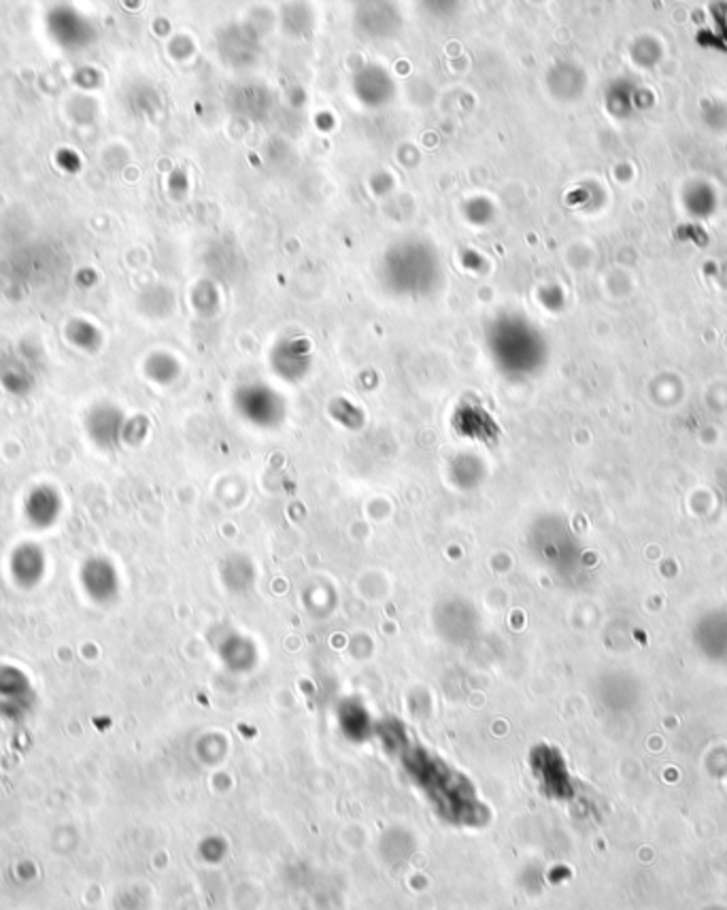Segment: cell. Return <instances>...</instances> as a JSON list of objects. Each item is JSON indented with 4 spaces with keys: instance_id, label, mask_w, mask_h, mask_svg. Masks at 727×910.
<instances>
[{
    "instance_id": "obj_1",
    "label": "cell",
    "mask_w": 727,
    "mask_h": 910,
    "mask_svg": "<svg viewBox=\"0 0 727 910\" xmlns=\"http://www.w3.org/2000/svg\"><path fill=\"white\" fill-rule=\"evenodd\" d=\"M400 762L407 775L424 791L434 811L453 825H481L485 804L476 798L471 780L420 744L400 742Z\"/></svg>"
},
{
    "instance_id": "obj_2",
    "label": "cell",
    "mask_w": 727,
    "mask_h": 910,
    "mask_svg": "<svg viewBox=\"0 0 727 910\" xmlns=\"http://www.w3.org/2000/svg\"><path fill=\"white\" fill-rule=\"evenodd\" d=\"M532 551L557 574H572L581 560V545L566 521H538L532 527Z\"/></svg>"
},
{
    "instance_id": "obj_3",
    "label": "cell",
    "mask_w": 727,
    "mask_h": 910,
    "mask_svg": "<svg viewBox=\"0 0 727 910\" xmlns=\"http://www.w3.org/2000/svg\"><path fill=\"white\" fill-rule=\"evenodd\" d=\"M35 708V688L15 666H0V715L11 721L26 719Z\"/></svg>"
},
{
    "instance_id": "obj_4",
    "label": "cell",
    "mask_w": 727,
    "mask_h": 910,
    "mask_svg": "<svg viewBox=\"0 0 727 910\" xmlns=\"http://www.w3.org/2000/svg\"><path fill=\"white\" fill-rule=\"evenodd\" d=\"M532 773L549 798L566 800L572 796V779L568 766L561 753L554 747L541 744L532 749Z\"/></svg>"
},
{
    "instance_id": "obj_5",
    "label": "cell",
    "mask_w": 727,
    "mask_h": 910,
    "mask_svg": "<svg viewBox=\"0 0 727 910\" xmlns=\"http://www.w3.org/2000/svg\"><path fill=\"white\" fill-rule=\"evenodd\" d=\"M80 577L87 598L98 605H109L120 596V574L105 558H89L82 566Z\"/></svg>"
},
{
    "instance_id": "obj_6",
    "label": "cell",
    "mask_w": 727,
    "mask_h": 910,
    "mask_svg": "<svg viewBox=\"0 0 727 910\" xmlns=\"http://www.w3.org/2000/svg\"><path fill=\"white\" fill-rule=\"evenodd\" d=\"M9 570H11L13 581L20 587H24V590L37 587L44 581L45 572H47L45 554L37 545L24 543V545H20V547L13 549L11 562H9Z\"/></svg>"
},
{
    "instance_id": "obj_7",
    "label": "cell",
    "mask_w": 727,
    "mask_h": 910,
    "mask_svg": "<svg viewBox=\"0 0 727 910\" xmlns=\"http://www.w3.org/2000/svg\"><path fill=\"white\" fill-rule=\"evenodd\" d=\"M219 657L226 664V668L234 672H250L257 664L256 645L250 639L232 632L223 636V641L219 643Z\"/></svg>"
},
{
    "instance_id": "obj_8",
    "label": "cell",
    "mask_w": 727,
    "mask_h": 910,
    "mask_svg": "<svg viewBox=\"0 0 727 910\" xmlns=\"http://www.w3.org/2000/svg\"><path fill=\"white\" fill-rule=\"evenodd\" d=\"M239 407L243 415H247L252 422L264 424V426L270 422H277V411L281 413L279 400L272 396V391L264 390V388L241 391Z\"/></svg>"
},
{
    "instance_id": "obj_9",
    "label": "cell",
    "mask_w": 727,
    "mask_h": 910,
    "mask_svg": "<svg viewBox=\"0 0 727 910\" xmlns=\"http://www.w3.org/2000/svg\"><path fill=\"white\" fill-rule=\"evenodd\" d=\"M60 509H62L60 500L53 492L37 489L31 494L26 502V518H28V523L35 525L37 530H47L60 518Z\"/></svg>"
},
{
    "instance_id": "obj_10",
    "label": "cell",
    "mask_w": 727,
    "mask_h": 910,
    "mask_svg": "<svg viewBox=\"0 0 727 910\" xmlns=\"http://www.w3.org/2000/svg\"><path fill=\"white\" fill-rule=\"evenodd\" d=\"M339 724H341L344 737L353 738V740H362V738L366 740L371 737V730H373L366 706H362L355 700L342 702L341 711H339Z\"/></svg>"
},
{
    "instance_id": "obj_11",
    "label": "cell",
    "mask_w": 727,
    "mask_h": 910,
    "mask_svg": "<svg viewBox=\"0 0 727 910\" xmlns=\"http://www.w3.org/2000/svg\"><path fill=\"white\" fill-rule=\"evenodd\" d=\"M472 426H476L474 428V438L476 440H487L489 438V434L492 436H496L498 434V428H496V424H494V420L481 409V407H472V404H467V407H462L460 411H458V415H456V430L460 434H464V436H469L472 430Z\"/></svg>"
}]
</instances>
